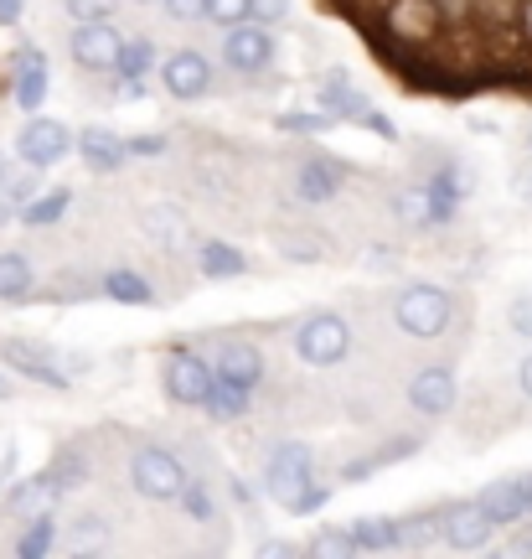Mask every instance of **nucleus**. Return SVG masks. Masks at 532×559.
I'll list each match as a JSON object with an SVG mask.
<instances>
[{
  "instance_id": "15",
  "label": "nucleus",
  "mask_w": 532,
  "mask_h": 559,
  "mask_svg": "<svg viewBox=\"0 0 532 559\" xmlns=\"http://www.w3.org/2000/svg\"><path fill=\"white\" fill-rule=\"evenodd\" d=\"M347 181V171H341V160L331 156H311L305 166L295 171V198L300 202H311V207H321V202H331L336 198V187Z\"/></svg>"
},
{
  "instance_id": "5",
  "label": "nucleus",
  "mask_w": 532,
  "mask_h": 559,
  "mask_svg": "<svg viewBox=\"0 0 532 559\" xmlns=\"http://www.w3.org/2000/svg\"><path fill=\"white\" fill-rule=\"evenodd\" d=\"M73 62L88 68V73H119V58H124V32H114L109 21H78L73 32Z\"/></svg>"
},
{
  "instance_id": "30",
  "label": "nucleus",
  "mask_w": 532,
  "mask_h": 559,
  "mask_svg": "<svg viewBox=\"0 0 532 559\" xmlns=\"http://www.w3.org/2000/svg\"><path fill=\"white\" fill-rule=\"evenodd\" d=\"M52 544H58V528H52V519H37L16 539V555L21 559H41V555H52Z\"/></svg>"
},
{
  "instance_id": "50",
  "label": "nucleus",
  "mask_w": 532,
  "mask_h": 559,
  "mask_svg": "<svg viewBox=\"0 0 532 559\" xmlns=\"http://www.w3.org/2000/svg\"><path fill=\"white\" fill-rule=\"evenodd\" d=\"M528 140H532V130H528Z\"/></svg>"
},
{
  "instance_id": "18",
  "label": "nucleus",
  "mask_w": 532,
  "mask_h": 559,
  "mask_svg": "<svg viewBox=\"0 0 532 559\" xmlns=\"http://www.w3.org/2000/svg\"><path fill=\"white\" fill-rule=\"evenodd\" d=\"M347 534H352V555H383V549H398V544H403V523L398 519H356Z\"/></svg>"
},
{
  "instance_id": "19",
  "label": "nucleus",
  "mask_w": 532,
  "mask_h": 559,
  "mask_svg": "<svg viewBox=\"0 0 532 559\" xmlns=\"http://www.w3.org/2000/svg\"><path fill=\"white\" fill-rule=\"evenodd\" d=\"M145 234H150V239L156 243H166V249H181V243L192 239V228H186V218H181L177 207H171V202H150V207H145Z\"/></svg>"
},
{
  "instance_id": "44",
  "label": "nucleus",
  "mask_w": 532,
  "mask_h": 559,
  "mask_svg": "<svg viewBox=\"0 0 532 559\" xmlns=\"http://www.w3.org/2000/svg\"><path fill=\"white\" fill-rule=\"evenodd\" d=\"M21 11H26V0H0V26H16Z\"/></svg>"
},
{
  "instance_id": "2",
  "label": "nucleus",
  "mask_w": 532,
  "mask_h": 559,
  "mask_svg": "<svg viewBox=\"0 0 532 559\" xmlns=\"http://www.w3.org/2000/svg\"><path fill=\"white\" fill-rule=\"evenodd\" d=\"M445 26V5L439 0H388L383 5V32L403 47H424V41L439 37Z\"/></svg>"
},
{
  "instance_id": "34",
  "label": "nucleus",
  "mask_w": 532,
  "mask_h": 559,
  "mask_svg": "<svg viewBox=\"0 0 532 559\" xmlns=\"http://www.w3.org/2000/svg\"><path fill=\"white\" fill-rule=\"evenodd\" d=\"M181 502H186V513H192V519H213V492H207V487H202V481H186V492H181Z\"/></svg>"
},
{
  "instance_id": "20",
  "label": "nucleus",
  "mask_w": 532,
  "mask_h": 559,
  "mask_svg": "<svg viewBox=\"0 0 532 559\" xmlns=\"http://www.w3.org/2000/svg\"><path fill=\"white\" fill-rule=\"evenodd\" d=\"M481 508L492 513L496 523H517L528 519V498H522V481L507 477V481H492L486 492H481Z\"/></svg>"
},
{
  "instance_id": "8",
  "label": "nucleus",
  "mask_w": 532,
  "mask_h": 559,
  "mask_svg": "<svg viewBox=\"0 0 532 559\" xmlns=\"http://www.w3.org/2000/svg\"><path fill=\"white\" fill-rule=\"evenodd\" d=\"M0 362H5V368H16V373H26L32 383H52V389L68 383V373L58 368V358H52L41 342H32V337H5L0 342Z\"/></svg>"
},
{
  "instance_id": "1",
  "label": "nucleus",
  "mask_w": 532,
  "mask_h": 559,
  "mask_svg": "<svg viewBox=\"0 0 532 559\" xmlns=\"http://www.w3.org/2000/svg\"><path fill=\"white\" fill-rule=\"evenodd\" d=\"M450 311L455 300L439 290V285H409V290H398L394 300V321L398 332H409V337H439L445 326H450Z\"/></svg>"
},
{
  "instance_id": "10",
  "label": "nucleus",
  "mask_w": 532,
  "mask_h": 559,
  "mask_svg": "<svg viewBox=\"0 0 532 559\" xmlns=\"http://www.w3.org/2000/svg\"><path fill=\"white\" fill-rule=\"evenodd\" d=\"M160 83H166L171 99H202L213 88V62L202 52H171L160 62Z\"/></svg>"
},
{
  "instance_id": "7",
  "label": "nucleus",
  "mask_w": 532,
  "mask_h": 559,
  "mask_svg": "<svg viewBox=\"0 0 532 559\" xmlns=\"http://www.w3.org/2000/svg\"><path fill=\"white\" fill-rule=\"evenodd\" d=\"M492 534H496V519L481 508V498L445 508V544H450V549H460V555L486 549V544H492Z\"/></svg>"
},
{
  "instance_id": "14",
  "label": "nucleus",
  "mask_w": 532,
  "mask_h": 559,
  "mask_svg": "<svg viewBox=\"0 0 532 559\" xmlns=\"http://www.w3.org/2000/svg\"><path fill=\"white\" fill-rule=\"evenodd\" d=\"M409 404L419 415H450L455 409V373L450 368H419L409 383Z\"/></svg>"
},
{
  "instance_id": "21",
  "label": "nucleus",
  "mask_w": 532,
  "mask_h": 559,
  "mask_svg": "<svg viewBox=\"0 0 532 559\" xmlns=\"http://www.w3.org/2000/svg\"><path fill=\"white\" fill-rule=\"evenodd\" d=\"M197 270L207 280H233V275H243V270H249V260L238 254L233 243L207 239V243H197Z\"/></svg>"
},
{
  "instance_id": "47",
  "label": "nucleus",
  "mask_w": 532,
  "mask_h": 559,
  "mask_svg": "<svg viewBox=\"0 0 532 559\" xmlns=\"http://www.w3.org/2000/svg\"><path fill=\"white\" fill-rule=\"evenodd\" d=\"M517 481H522V498H528V519H532V472H528V477H517Z\"/></svg>"
},
{
  "instance_id": "23",
  "label": "nucleus",
  "mask_w": 532,
  "mask_h": 559,
  "mask_svg": "<svg viewBox=\"0 0 532 559\" xmlns=\"http://www.w3.org/2000/svg\"><path fill=\"white\" fill-rule=\"evenodd\" d=\"M275 249L285 254V260L321 264V260H326V234H316V228H279V234H275Z\"/></svg>"
},
{
  "instance_id": "22",
  "label": "nucleus",
  "mask_w": 532,
  "mask_h": 559,
  "mask_svg": "<svg viewBox=\"0 0 532 559\" xmlns=\"http://www.w3.org/2000/svg\"><path fill=\"white\" fill-rule=\"evenodd\" d=\"M321 104L331 109L336 120H362V115H367V99L352 88V79H347V73H331V79L321 83Z\"/></svg>"
},
{
  "instance_id": "33",
  "label": "nucleus",
  "mask_w": 532,
  "mask_h": 559,
  "mask_svg": "<svg viewBox=\"0 0 532 559\" xmlns=\"http://www.w3.org/2000/svg\"><path fill=\"white\" fill-rule=\"evenodd\" d=\"M207 16L222 26H238V21L254 16V0H207Z\"/></svg>"
},
{
  "instance_id": "13",
  "label": "nucleus",
  "mask_w": 532,
  "mask_h": 559,
  "mask_svg": "<svg viewBox=\"0 0 532 559\" xmlns=\"http://www.w3.org/2000/svg\"><path fill=\"white\" fill-rule=\"evenodd\" d=\"M11 94H16L21 109H41V99H47V58H41L37 47H21L16 58H11Z\"/></svg>"
},
{
  "instance_id": "16",
  "label": "nucleus",
  "mask_w": 532,
  "mask_h": 559,
  "mask_svg": "<svg viewBox=\"0 0 532 559\" xmlns=\"http://www.w3.org/2000/svg\"><path fill=\"white\" fill-rule=\"evenodd\" d=\"M213 368L222 373V379L243 383V389H254V383L264 379V358H258V347H249V342H222Z\"/></svg>"
},
{
  "instance_id": "37",
  "label": "nucleus",
  "mask_w": 532,
  "mask_h": 559,
  "mask_svg": "<svg viewBox=\"0 0 532 559\" xmlns=\"http://www.w3.org/2000/svg\"><path fill=\"white\" fill-rule=\"evenodd\" d=\"M62 5H68L78 21H109V11H114L119 0H62Z\"/></svg>"
},
{
  "instance_id": "31",
  "label": "nucleus",
  "mask_w": 532,
  "mask_h": 559,
  "mask_svg": "<svg viewBox=\"0 0 532 559\" xmlns=\"http://www.w3.org/2000/svg\"><path fill=\"white\" fill-rule=\"evenodd\" d=\"M47 498H52V487H47V477H37V481H26L16 498H11V513H41L47 508Z\"/></svg>"
},
{
  "instance_id": "43",
  "label": "nucleus",
  "mask_w": 532,
  "mask_h": 559,
  "mask_svg": "<svg viewBox=\"0 0 532 559\" xmlns=\"http://www.w3.org/2000/svg\"><path fill=\"white\" fill-rule=\"evenodd\" d=\"M356 124H367V130H377V135H383V140H398L394 120H388V115H377V109H367V115H362V120H356Z\"/></svg>"
},
{
  "instance_id": "46",
  "label": "nucleus",
  "mask_w": 532,
  "mask_h": 559,
  "mask_svg": "<svg viewBox=\"0 0 532 559\" xmlns=\"http://www.w3.org/2000/svg\"><path fill=\"white\" fill-rule=\"evenodd\" d=\"M517 383H522V394H528V400H532V353H528V358H522V368H517Z\"/></svg>"
},
{
  "instance_id": "32",
  "label": "nucleus",
  "mask_w": 532,
  "mask_h": 559,
  "mask_svg": "<svg viewBox=\"0 0 532 559\" xmlns=\"http://www.w3.org/2000/svg\"><path fill=\"white\" fill-rule=\"evenodd\" d=\"M83 477H88V466H83L78 456H62L58 466L47 472V487H52V492H62V487H78Z\"/></svg>"
},
{
  "instance_id": "41",
  "label": "nucleus",
  "mask_w": 532,
  "mask_h": 559,
  "mask_svg": "<svg viewBox=\"0 0 532 559\" xmlns=\"http://www.w3.org/2000/svg\"><path fill=\"white\" fill-rule=\"evenodd\" d=\"M290 16V0H254V21H285Z\"/></svg>"
},
{
  "instance_id": "9",
  "label": "nucleus",
  "mask_w": 532,
  "mask_h": 559,
  "mask_svg": "<svg viewBox=\"0 0 532 559\" xmlns=\"http://www.w3.org/2000/svg\"><path fill=\"white\" fill-rule=\"evenodd\" d=\"M222 58H228V68H238V73H264L269 58H275V37H269L264 26L238 21L233 32L222 37Z\"/></svg>"
},
{
  "instance_id": "27",
  "label": "nucleus",
  "mask_w": 532,
  "mask_h": 559,
  "mask_svg": "<svg viewBox=\"0 0 532 559\" xmlns=\"http://www.w3.org/2000/svg\"><path fill=\"white\" fill-rule=\"evenodd\" d=\"M32 290V264L21 254H0V300H21Z\"/></svg>"
},
{
  "instance_id": "48",
  "label": "nucleus",
  "mask_w": 532,
  "mask_h": 559,
  "mask_svg": "<svg viewBox=\"0 0 532 559\" xmlns=\"http://www.w3.org/2000/svg\"><path fill=\"white\" fill-rule=\"evenodd\" d=\"M0 187H5V156H0Z\"/></svg>"
},
{
  "instance_id": "12",
  "label": "nucleus",
  "mask_w": 532,
  "mask_h": 559,
  "mask_svg": "<svg viewBox=\"0 0 532 559\" xmlns=\"http://www.w3.org/2000/svg\"><path fill=\"white\" fill-rule=\"evenodd\" d=\"M311 487V451L305 445H279L275 461H269V492H275L279 508H290Z\"/></svg>"
},
{
  "instance_id": "28",
  "label": "nucleus",
  "mask_w": 532,
  "mask_h": 559,
  "mask_svg": "<svg viewBox=\"0 0 532 559\" xmlns=\"http://www.w3.org/2000/svg\"><path fill=\"white\" fill-rule=\"evenodd\" d=\"M150 62H156V47H150L145 37H130V41H124V58H119V79H124V83H140Z\"/></svg>"
},
{
  "instance_id": "3",
  "label": "nucleus",
  "mask_w": 532,
  "mask_h": 559,
  "mask_svg": "<svg viewBox=\"0 0 532 559\" xmlns=\"http://www.w3.org/2000/svg\"><path fill=\"white\" fill-rule=\"evenodd\" d=\"M130 477H135V492H145V498H156V502H177L181 492H186V472H181V461L171 456V451H160V445L135 451Z\"/></svg>"
},
{
  "instance_id": "6",
  "label": "nucleus",
  "mask_w": 532,
  "mask_h": 559,
  "mask_svg": "<svg viewBox=\"0 0 532 559\" xmlns=\"http://www.w3.org/2000/svg\"><path fill=\"white\" fill-rule=\"evenodd\" d=\"M217 368L207 358H197V353H186V347H177L171 358H166V394L177 404H202L207 400V389H213Z\"/></svg>"
},
{
  "instance_id": "36",
  "label": "nucleus",
  "mask_w": 532,
  "mask_h": 559,
  "mask_svg": "<svg viewBox=\"0 0 532 559\" xmlns=\"http://www.w3.org/2000/svg\"><path fill=\"white\" fill-rule=\"evenodd\" d=\"M311 555H321V559H331V555H352V534H347V528H326V539L311 544Z\"/></svg>"
},
{
  "instance_id": "38",
  "label": "nucleus",
  "mask_w": 532,
  "mask_h": 559,
  "mask_svg": "<svg viewBox=\"0 0 532 559\" xmlns=\"http://www.w3.org/2000/svg\"><path fill=\"white\" fill-rule=\"evenodd\" d=\"M326 498H331V487L311 481V487H305V492H300V498L290 502V513H316V508H326Z\"/></svg>"
},
{
  "instance_id": "26",
  "label": "nucleus",
  "mask_w": 532,
  "mask_h": 559,
  "mask_svg": "<svg viewBox=\"0 0 532 559\" xmlns=\"http://www.w3.org/2000/svg\"><path fill=\"white\" fill-rule=\"evenodd\" d=\"M68 202H73V192H68V187H52V192H41V198H32L21 207V223H26V228H47V223H58L62 213H68Z\"/></svg>"
},
{
  "instance_id": "35",
  "label": "nucleus",
  "mask_w": 532,
  "mask_h": 559,
  "mask_svg": "<svg viewBox=\"0 0 532 559\" xmlns=\"http://www.w3.org/2000/svg\"><path fill=\"white\" fill-rule=\"evenodd\" d=\"M336 120H326V115H285L279 120V130H290V135H321V130H331Z\"/></svg>"
},
{
  "instance_id": "40",
  "label": "nucleus",
  "mask_w": 532,
  "mask_h": 559,
  "mask_svg": "<svg viewBox=\"0 0 532 559\" xmlns=\"http://www.w3.org/2000/svg\"><path fill=\"white\" fill-rule=\"evenodd\" d=\"M166 11L177 21H197V16H207V0H166Z\"/></svg>"
},
{
  "instance_id": "49",
  "label": "nucleus",
  "mask_w": 532,
  "mask_h": 559,
  "mask_svg": "<svg viewBox=\"0 0 532 559\" xmlns=\"http://www.w3.org/2000/svg\"><path fill=\"white\" fill-rule=\"evenodd\" d=\"M135 5H156V0H135Z\"/></svg>"
},
{
  "instance_id": "24",
  "label": "nucleus",
  "mask_w": 532,
  "mask_h": 559,
  "mask_svg": "<svg viewBox=\"0 0 532 559\" xmlns=\"http://www.w3.org/2000/svg\"><path fill=\"white\" fill-rule=\"evenodd\" d=\"M202 404H207V415H213V419H238L243 409H249V389L217 373L213 389H207V400H202Z\"/></svg>"
},
{
  "instance_id": "45",
  "label": "nucleus",
  "mask_w": 532,
  "mask_h": 559,
  "mask_svg": "<svg viewBox=\"0 0 532 559\" xmlns=\"http://www.w3.org/2000/svg\"><path fill=\"white\" fill-rule=\"evenodd\" d=\"M517 32L532 41V0H522V5H517Z\"/></svg>"
},
{
  "instance_id": "42",
  "label": "nucleus",
  "mask_w": 532,
  "mask_h": 559,
  "mask_svg": "<svg viewBox=\"0 0 532 559\" xmlns=\"http://www.w3.org/2000/svg\"><path fill=\"white\" fill-rule=\"evenodd\" d=\"M512 326L522 337H532V296H517L512 300Z\"/></svg>"
},
{
  "instance_id": "39",
  "label": "nucleus",
  "mask_w": 532,
  "mask_h": 559,
  "mask_svg": "<svg viewBox=\"0 0 532 559\" xmlns=\"http://www.w3.org/2000/svg\"><path fill=\"white\" fill-rule=\"evenodd\" d=\"M124 145H130V156H166V135H135Z\"/></svg>"
},
{
  "instance_id": "29",
  "label": "nucleus",
  "mask_w": 532,
  "mask_h": 559,
  "mask_svg": "<svg viewBox=\"0 0 532 559\" xmlns=\"http://www.w3.org/2000/svg\"><path fill=\"white\" fill-rule=\"evenodd\" d=\"M394 213H398L403 223H434V207H430V192H424V181L398 192V198H394Z\"/></svg>"
},
{
  "instance_id": "11",
  "label": "nucleus",
  "mask_w": 532,
  "mask_h": 559,
  "mask_svg": "<svg viewBox=\"0 0 532 559\" xmlns=\"http://www.w3.org/2000/svg\"><path fill=\"white\" fill-rule=\"evenodd\" d=\"M68 145H73V135H68V124L62 120H32L26 130H21V140H16V151H21V160L26 166H58L62 156H68Z\"/></svg>"
},
{
  "instance_id": "25",
  "label": "nucleus",
  "mask_w": 532,
  "mask_h": 559,
  "mask_svg": "<svg viewBox=\"0 0 532 559\" xmlns=\"http://www.w3.org/2000/svg\"><path fill=\"white\" fill-rule=\"evenodd\" d=\"M104 296L119 300V306H150L156 290H150L145 275H135V270H109V275H104Z\"/></svg>"
},
{
  "instance_id": "4",
  "label": "nucleus",
  "mask_w": 532,
  "mask_h": 559,
  "mask_svg": "<svg viewBox=\"0 0 532 559\" xmlns=\"http://www.w3.org/2000/svg\"><path fill=\"white\" fill-rule=\"evenodd\" d=\"M347 347H352V326H347V317H331V311L311 317L295 337V353L311 362V368H331V362H341L347 358Z\"/></svg>"
},
{
  "instance_id": "17",
  "label": "nucleus",
  "mask_w": 532,
  "mask_h": 559,
  "mask_svg": "<svg viewBox=\"0 0 532 559\" xmlns=\"http://www.w3.org/2000/svg\"><path fill=\"white\" fill-rule=\"evenodd\" d=\"M78 151H83V160H88L94 171H119V166L130 160V145H124L114 130H104V124L83 130V135H78Z\"/></svg>"
}]
</instances>
